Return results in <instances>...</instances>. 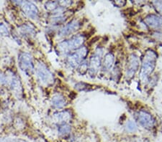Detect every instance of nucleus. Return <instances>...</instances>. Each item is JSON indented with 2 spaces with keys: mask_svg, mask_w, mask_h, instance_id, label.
<instances>
[{
  "mask_svg": "<svg viewBox=\"0 0 162 142\" xmlns=\"http://www.w3.org/2000/svg\"><path fill=\"white\" fill-rule=\"evenodd\" d=\"M89 86H91V85H89V84L85 83H76L75 85V88L76 90H78V91H88V88H89Z\"/></svg>",
  "mask_w": 162,
  "mask_h": 142,
  "instance_id": "19",
  "label": "nucleus"
},
{
  "mask_svg": "<svg viewBox=\"0 0 162 142\" xmlns=\"http://www.w3.org/2000/svg\"><path fill=\"white\" fill-rule=\"evenodd\" d=\"M17 4L20 6L22 10L24 12V13L28 17L33 19H36L38 17L39 10L33 3L28 1H18Z\"/></svg>",
  "mask_w": 162,
  "mask_h": 142,
  "instance_id": "9",
  "label": "nucleus"
},
{
  "mask_svg": "<svg viewBox=\"0 0 162 142\" xmlns=\"http://www.w3.org/2000/svg\"><path fill=\"white\" fill-rule=\"evenodd\" d=\"M144 22L151 29L162 31V17L161 16L154 14H148L144 19Z\"/></svg>",
  "mask_w": 162,
  "mask_h": 142,
  "instance_id": "10",
  "label": "nucleus"
},
{
  "mask_svg": "<svg viewBox=\"0 0 162 142\" xmlns=\"http://www.w3.org/2000/svg\"><path fill=\"white\" fill-rule=\"evenodd\" d=\"M54 121L60 123V124H64L66 123V122L70 121L71 118V114L69 111H63L60 112H57L53 114V116Z\"/></svg>",
  "mask_w": 162,
  "mask_h": 142,
  "instance_id": "12",
  "label": "nucleus"
},
{
  "mask_svg": "<svg viewBox=\"0 0 162 142\" xmlns=\"http://www.w3.org/2000/svg\"><path fill=\"white\" fill-rule=\"evenodd\" d=\"M85 42V37L82 35H75L71 38L59 43L57 45V50L59 53L66 55L72 50H76L82 48Z\"/></svg>",
  "mask_w": 162,
  "mask_h": 142,
  "instance_id": "2",
  "label": "nucleus"
},
{
  "mask_svg": "<svg viewBox=\"0 0 162 142\" xmlns=\"http://www.w3.org/2000/svg\"><path fill=\"white\" fill-rule=\"evenodd\" d=\"M89 70V63L84 60L82 63L79 65L78 67V71L81 75H85Z\"/></svg>",
  "mask_w": 162,
  "mask_h": 142,
  "instance_id": "17",
  "label": "nucleus"
},
{
  "mask_svg": "<svg viewBox=\"0 0 162 142\" xmlns=\"http://www.w3.org/2000/svg\"><path fill=\"white\" fill-rule=\"evenodd\" d=\"M10 86L12 88V91L17 93H22V88L21 83L17 78V77L15 75L12 73L10 78Z\"/></svg>",
  "mask_w": 162,
  "mask_h": 142,
  "instance_id": "14",
  "label": "nucleus"
},
{
  "mask_svg": "<svg viewBox=\"0 0 162 142\" xmlns=\"http://www.w3.org/2000/svg\"><path fill=\"white\" fill-rule=\"evenodd\" d=\"M157 57L158 55L155 50L148 49L146 51L140 71V80L142 83L146 84L148 81L150 75L156 68Z\"/></svg>",
  "mask_w": 162,
  "mask_h": 142,
  "instance_id": "1",
  "label": "nucleus"
},
{
  "mask_svg": "<svg viewBox=\"0 0 162 142\" xmlns=\"http://www.w3.org/2000/svg\"><path fill=\"white\" fill-rule=\"evenodd\" d=\"M89 50L85 46H82L78 50H75L73 53L70 54L67 57V63L71 68H78L79 65L84 62L87 56Z\"/></svg>",
  "mask_w": 162,
  "mask_h": 142,
  "instance_id": "3",
  "label": "nucleus"
},
{
  "mask_svg": "<svg viewBox=\"0 0 162 142\" xmlns=\"http://www.w3.org/2000/svg\"><path fill=\"white\" fill-rule=\"evenodd\" d=\"M113 4L115 5V6H118V7H122L123 6H125L126 4V1H113Z\"/></svg>",
  "mask_w": 162,
  "mask_h": 142,
  "instance_id": "23",
  "label": "nucleus"
},
{
  "mask_svg": "<svg viewBox=\"0 0 162 142\" xmlns=\"http://www.w3.org/2000/svg\"><path fill=\"white\" fill-rule=\"evenodd\" d=\"M81 27V22L78 19H74L65 25L64 28H62L59 30L58 36L60 37H66L69 35H71L74 32H76L79 30Z\"/></svg>",
  "mask_w": 162,
  "mask_h": 142,
  "instance_id": "11",
  "label": "nucleus"
},
{
  "mask_svg": "<svg viewBox=\"0 0 162 142\" xmlns=\"http://www.w3.org/2000/svg\"><path fill=\"white\" fill-rule=\"evenodd\" d=\"M154 5L155 10L158 12V14L162 15V1H155L152 2Z\"/></svg>",
  "mask_w": 162,
  "mask_h": 142,
  "instance_id": "21",
  "label": "nucleus"
},
{
  "mask_svg": "<svg viewBox=\"0 0 162 142\" xmlns=\"http://www.w3.org/2000/svg\"><path fill=\"white\" fill-rule=\"evenodd\" d=\"M138 121L140 125L146 129H151L154 126L156 120L150 113L146 111L141 110L138 114Z\"/></svg>",
  "mask_w": 162,
  "mask_h": 142,
  "instance_id": "8",
  "label": "nucleus"
},
{
  "mask_svg": "<svg viewBox=\"0 0 162 142\" xmlns=\"http://www.w3.org/2000/svg\"><path fill=\"white\" fill-rule=\"evenodd\" d=\"M20 31L22 34H28V35H32L35 32L34 29H32L29 25H23L22 27H21Z\"/></svg>",
  "mask_w": 162,
  "mask_h": 142,
  "instance_id": "20",
  "label": "nucleus"
},
{
  "mask_svg": "<svg viewBox=\"0 0 162 142\" xmlns=\"http://www.w3.org/2000/svg\"><path fill=\"white\" fill-rule=\"evenodd\" d=\"M102 54H103L102 49L97 48L94 54L90 57L89 62V73L91 76H94L102 67Z\"/></svg>",
  "mask_w": 162,
  "mask_h": 142,
  "instance_id": "5",
  "label": "nucleus"
},
{
  "mask_svg": "<svg viewBox=\"0 0 162 142\" xmlns=\"http://www.w3.org/2000/svg\"><path fill=\"white\" fill-rule=\"evenodd\" d=\"M115 62V56L112 53H108L104 55L102 63V70L104 71H109L112 68Z\"/></svg>",
  "mask_w": 162,
  "mask_h": 142,
  "instance_id": "13",
  "label": "nucleus"
},
{
  "mask_svg": "<svg viewBox=\"0 0 162 142\" xmlns=\"http://www.w3.org/2000/svg\"><path fill=\"white\" fill-rule=\"evenodd\" d=\"M71 132V126L67 123H64L58 126V132L60 136H66Z\"/></svg>",
  "mask_w": 162,
  "mask_h": 142,
  "instance_id": "16",
  "label": "nucleus"
},
{
  "mask_svg": "<svg viewBox=\"0 0 162 142\" xmlns=\"http://www.w3.org/2000/svg\"><path fill=\"white\" fill-rule=\"evenodd\" d=\"M36 74L39 80L42 83L47 85H50L54 83V76L53 73L43 62H40L35 68Z\"/></svg>",
  "mask_w": 162,
  "mask_h": 142,
  "instance_id": "4",
  "label": "nucleus"
},
{
  "mask_svg": "<svg viewBox=\"0 0 162 142\" xmlns=\"http://www.w3.org/2000/svg\"><path fill=\"white\" fill-rule=\"evenodd\" d=\"M0 34L4 36L9 35L8 30H7V28L4 25H0Z\"/></svg>",
  "mask_w": 162,
  "mask_h": 142,
  "instance_id": "22",
  "label": "nucleus"
},
{
  "mask_svg": "<svg viewBox=\"0 0 162 142\" xmlns=\"http://www.w3.org/2000/svg\"><path fill=\"white\" fill-rule=\"evenodd\" d=\"M52 105L56 109H62L64 108L66 104V99L61 94H56L53 96L51 100Z\"/></svg>",
  "mask_w": 162,
  "mask_h": 142,
  "instance_id": "15",
  "label": "nucleus"
},
{
  "mask_svg": "<svg viewBox=\"0 0 162 142\" xmlns=\"http://www.w3.org/2000/svg\"><path fill=\"white\" fill-rule=\"evenodd\" d=\"M140 66V60L136 54H131L126 65V78L128 80L136 75Z\"/></svg>",
  "mask_w": 162,
  "mask_h": 142,
  "instance_id": "7",
  "label": "nucleus"
},
{
  "mask_svg": "<svg viewBox=\"0 0 162 142\" xmlns=\"http://www.w3.org/2000/svg\"><path fill=\"white\" fill-rule=\"evenodd\" d=\"M18 64L22 71L26 73H32L35 69L32 57L28 53H21L18 56Z\"/></svg>",
  "mask_w": 162,
  "mask_h": 142,
  "instance_id": "6",
  "label": "nucleus"
},
{
  "mask_svg": "<svg viewBox=\"0 0 162 142\" xmlns=\"http://www.w3.org/2000/svg\"><path fill=\"white\" fill-rule=\"evenodd\" d=\"M126 130L128 132L134 133L138 130V126L136 122L133 121H129L126 123Z\"/></svg>",
  "mask_w": 162,
  "mask_h": 142,
  "instance_id": "18",
  "label": "nucleus"
}]
</instances>
